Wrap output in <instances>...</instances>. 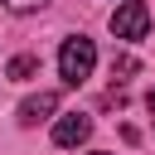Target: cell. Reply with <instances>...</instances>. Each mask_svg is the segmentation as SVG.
Wrapping results in <instances>:
<instances>
[{"mask_svg": "<svg viewBox=\"0 0 155 155\" xmlns=\"http://www.w3.org/2000/svg\"><path fill=\"white\" fill-rule=\"evenodd\" d=\"M92 68H97V44H92L87 34L63 39V48H58V73H63V82H68V87H82V82L92 78Z\"/></svg>", "mask_w": 155, "mask_h": 155, "instance_id": "obj_1", "label": "cell"}, {"mask_svg": "<svg viewBox=\"0 0 155 155\" xmlns=\"http://www.w3.org/2000/svg\"><path fill=\"white\" fill-rule=\"evenodd\" d=\"M145 29H150V10H145V0H126V5L111 15V34L126 39V44L145 39Z\"/></svg>", "mask_w": 155, "mask_h": 155, "instance_id": "obj_2", "label": "cell"}, {"mask_svg": "<svg viewBox=\"0 0 155 155\" xmlns=\"http://www.w3.org/2000/svg\"><path fill=\"white\" fill-rule=\"evenodd\" d=\"M87 136H92V116H82V111H68V116L53 121V145H63V150L82 145Z\"/></svg>", "mask_w": 155, "mask_h": 155, "instance_id": "obj_3", "label": "cell"}, {"mask_svg": "<svg viewBox=\"0 0 155 155\" xmlns=\"http://www.w3.org/2000/svg\"><path fill=\"white\" fill-rule=\"evenodd\" d=\"M53 111H58V92H39V97H24L19 121H24V126H39V121H48Z\"/></svg>", "mask_w": 155, "mask_h": 155, "instance_id": "obj_4", "label": "cell"}, {"mask_svg": "<svg viewBox=\"0 0 155 155\" xmlns=\"http://www.w3.org/2000/svg\"><path fill=\"white\" fill-rule=\"evenodd\" d=\"M34 73H39V58H34V53H19V58L5 63V78H10V82H29Z\"/></svg>", "mask_w": 155, "mask_h": 155, "instance_id": "obj_5", "label": "cell"}, {"mask_svg": "<svg viewBox=\"0 0 155 155\" xmlns=\"http://www.w3.org/2000/svg\"><path fill=\"white\" fill-rule=\"evenodd\" d=\"M131 73H140V63L131 58V53H121V58H111V78L121 82V78H131Z\"/></svg>", "mask_w": 155, "mask_h": 155, "instance_id": "obj_6", "label": "cell"}, {"mask_svg": "<svg viewBox=\"0 0 155 155\" xmlns=\"http://www.w3.org/2000/svg\"><path fill=\"white\" fill-rule=\"evenodd\" d=\"M48 0H5V10H15V15H29V10H44Z\"/></svg>", "mask_w": 155, "mask_h": 155, "instance_id": "obj_7", "label": "cell"}, {"mask_svg": "<svg viewBox=\"0 0 155 155\" xmlns=\"http://www.w3.org/2000/svg\"><path fill=\"white\" fill-rule=\"evenodd\" d=\"M145 107H150V116H155V87H150V97H145Z\"/></svg>", "mask_w": 155, "mask_h": 155, "instance_id": "obj_8", "label": "cell"}, {"mask_svg": "<svg viewBox=\"0 0 155 155\" xmlns=\"http://www.w3.org/2000/svg\"><path fill=\"white\" fill-rule=\"evenodd\" d=\"M97 155H107V150H97Z\"/></svg>", "mask_w": 155, "mask_h": 155, "instance_id": "obj_9", "label": "cell"}]
</instances>
